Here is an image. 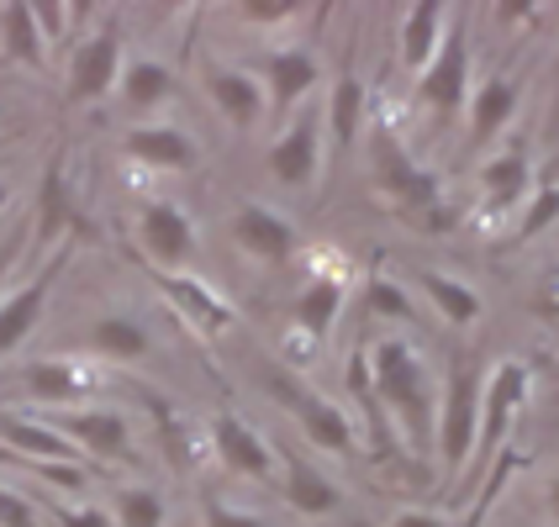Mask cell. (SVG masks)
<instances>
[{"label":"cell","instance_id":"1","mask_svg":"<svg viewBox=\"0 0 559 527\" xmlns=\"http://www.w3.org/2000/svg\"><path fill=\"white\" fill-rule=\"evenodd\" d=\"M370 180L380 190V201L391 206V217L402 221V227H412V232L438 238V232L460 227V206L443 201L438 175L406 154V143L385 122L370 127Z\"/></svg>","mask_w":559,"mask_h":527},{"label":"cell","instance_id":"2","mask_svg":"<svg viewBox=\"0 0 559 527\" xmlns=\"http://www.w3.org/2000/svg\"><path fill=\"white\" fill-rule=\"evenodd\" d=\"M370 370H374V396L385 406L391 428L406 433V443L417 454H428L438 433V385L428 364H423V354L406 338H380L370 348Z\"/></svg>","mask_w":559,"mask_h":527},{"label":"cell","instance_id":"3","mask_svg":"<svg viewBox=\"0 0 559 527\" xmlns=\"http://www.w3.org/2000/svg\"><path fill=\"white\" fill-rule=\"evenodd\" d=\"M480 406H486V364L475 354H460L449 364V380L438 391V433L433 448L449 469H465L475 459V438H480Z\"/></svg>","mask_w":559,"mask_h":527},{"label":"cell","instance_id":"4","mask_svg":"<svg viewBox=\"0 0 559 527\" xmlns=\"http://www.w3.org/2000/svg\"><path fill=\"white\" fill-rule=\"evenodd\" d=\"M259 385H264V396H275V402L301 422V433H307L322 454H354V422H348V411L333 406L322 391H311L307 380L280 370L275 359H259Z\"/></svg>","mask_w":559,"mask_h":527},{"label":"cell","instance_id":"5","mask_svg":"<svg viewBox=\"0 0 559 527\" xmlns=\"http://www.w3.org/2000/svg\"><path fill=\"white\" fill-rule=\"evenodd\" d=\"M528 385L533 370L523 359H501L497 370L486 374V406H480V438H475V465L469 469H486L501 459L507 438L518 428V411L528 406Z\"/></svg>","mask_w":559,"mask_h":527},{"label":"cell","instance_id":"6","mask_svg":"<svg viewBox=\"0 0 559 527\" xmlns=\"http://www.w3.org/2000/svg\"><path fill=\"white\" fill-rule=\"evenodd\" d=\"M417 100L438 111V117H454L460 106L469 100V27H465V11H454V22L438 43L433 63L417 74Z\"/></svg>","mask_w":559,"mask_h":527},{"label":"cell","instance_id":"7","mask_svg":"<svg viewBox=\"0 0 559 527\" xmlns=\"http://www.w3.org/2000/svg\"><path fill=\"white\" fill-rule=\"evenodd\" d=\"M122 27L117 22H100V27L69 53V100H100L111 95V85H122Z\"/></svg>","mask_w":559,"mask_h":527},{"label":"cell","instance_id":"8","mask_svg":"<svg viewBox=\"0 0 559 527\" xmlns=\"http://www.w3.org/2000/svg\"><path fill=\"white\" fill-rule=\"evenodd\" d=\"M59 438H69L80 448V459H127L132 454V433H127L122 411H100V406H69L43 417Z\"/></svg>","mask_w":559,"mask_h":527},{"label":"cell","instance_id":"9","mask_svg":"<svg viewBox=\"0 0 559 527\" xmlns=\"http://www.w3.org/2000/svg\"><path fill=\"white\" fill-rule=\"evenodd\" d=\"M63 264H69V243L48 253V264H43L22 290H11V296L0 301V359H5V354H16V348L32 338V327L43 322V311H48V290H53V279H59Z\"/></svg>","mask_w":559,"mask_h":527},{"label":"cell","instance_id":"10","mask_svg":"<svg viewBox=\"0 0 559 527\" xmlns=\"http://www.w3.org/2000/svg\"><path fill=\"white\" fill-rule=\"evenodd\" d=\"M322 122H328V137H333V169H338L343 158L354 154L359 132L370 127V91H365V80H359V69H354V43L343 48L338 85H333V95H328Z\"/></svg>","mask_w":559,"mask_h":527},{"label":"cell","instance_id":"11","mask_svg":"<svg viewBox=\"0 0 559 527\" xmlns=\"http://www.w3.org/2000/svg\"><path fill=\"white\" fill-rule=\"evenodd\" d=\"M322 106L311 100L307 111L296 117V122L280 132L275 143H270V175H275L280 185H311V175H317V148H322Z\"/></svg>","mask_w":559,"mask_h":527},{"label":"cell","instance_id":"12","mask_svg":"<svg viewBox=\"0 0 559 527\" xmlns=\"http://www.w3.org/2000/svg\"><path fill=\"white\" fill-rule=\"evenodd\" d=\"M138 243L154 259L148 270H164V275H169L175 264H186L190 253H195V227H190V217L175 201H148L143 217H138Z\"/></svg>","mask_w":559,"mask_h":527},{"label":"cell","instance_id":"13","mask_svg":"<svg viewBox=\"0 0 559 527\" xmlns=\"http://www.w3.org/2000/svg\"><path fill=\"white\" fill-rule=\"evenodd\" d=\"M206 95H212V106L222 111V122L238 127V132H249V127L264 122V111H270V95H264V80H253L249 69H233V63H206Z\"/></svg>","mask_w":559,"mask_h":527},{"label":"cell","instance_id":"14","mask_svg":"<svg viewBox=\"0 0 559 527\" xmlns=\"http://www.w3.org/2000/svg\"><path fill=\"white\" fill-rule=\"evenodd\" d=\"M212 448H217V459L233 469V475L259 480V486H270V480H275V454H270V443L253 433L243 417L217 411V417H212Z\"/></svg>","mask_w":559,"mask_h":527},{"label":"cell","instance_id":"15","mask_svg":"<svg viewBox=\"0 0 559 527\" xmlns=\"http://www.w3.org/2000/svg\"><path fill=\"white\" fill-rule=\"evenodd\" d=\"M233 238L259 264H290V253H296V227L280 217V212L259 206V201H243L233 212Z\"/></svg>","mask_w":559,"mask_h":527},{"label":"cell","instance_id":"16","mask_svg":"<svg viewBox=\"0 0 559 527\" xmlns=\"http://www.w3.org/2000/svg\"><path fill=\"white\" fill-rule=\"evenodd\" d=\"M0 443L27 465H80V448L69 438H59L43 417H22V411H5V406H0Z\"/></svg>","mask_w":559,"mask_h":527},{"label":"cell","instance_id":"17","mask_svg":"<svg viewBox=\"0 0 559 527\" xmlns=\"http://www.w3.org/2000/svg\"><path fill=\"white\" fill-rule=\"evenodd\" d=\"M158 290L175 301V311L186 316L195 333H206V338H217L222 327H233V311H227V301H222L212 285H201V279L190 275H164V270H154Z\"/></svg>","mask_w":559,"mask_h":527},{"label":"cell","instance_id":"18","mask_svg":"<svg viewBox=\"0 0 559 527\" xmlns=\"http://www.w3.org/2000/svg\"><path fill=\"white\" fill-rule=\"evenodd\" d=\"M122 154L132 164H143V169H190L201 148H195V137H186L180 127H127L122 137Z\"/></svg>","mask_w":559,"mask_h":527},{"label":"cell","instance_id":"19","mask_svg":"<svg viewBox=\"0 0 559 527\" xmlns=\"http://www.w3.org/2000/svg\"><path fill=\"white\" fill-rule=\"evenodd\" d=\"M317 80H322V69L311 59L307 48H280L264 59V95H270V111H290L296 100H307L317 91Z\"/></svg>","mask_w":559,"mask_h":527},{"label":"cell","instance_id":"20","mask_svg":"<svg viewBox=\"0 0 559 527\" xmlns=\"http://www.w3.org/2000/svg\"><path fill=\"white\" fill-rule=\"evenodd\" d=\"M91 385L95 380L74 359H32L27 370H22V391H27L32 402L59 406V411L80 406V396H91Z\"/></svg>","mask_w":559,"mask_h":527},{"label":"cell","instance_id":"21","mask_svg":"<svg viewBox=\"0 0 559 527\" xmlns=\"http://www.w3.org/2000/svg\"><path fill=\"white\" fill-rule=\"evenodd\" d=\"M512 117H518V80L486 74V85H475L469 95V148H486Z\"/></svg>","mask_w":559,"mask_h":527},{"label":"cell","instance_id":"22","mask_svg":"<svg viewBox=\"0 0 559 527\" xmlns=\"http://www.w3.org/2000/svg\"><path fill=\"white\" fill-rule=\"evenodd\" d=\"M533 190V169L528 158H523V148H507V154H497L486 169H480V212H507V206H518V201H528Z\"/></svg>","mask_w":559,"mask_h":527},{"label":"cell","instance_id":"23","mask_svg":"<svg viewBox=\"0 0 559 527\" xmlns=\"http://www.w3.org/2000/svg\"><path fill=\"white\" fill-rule=\"evenodd\" d=\"M338 501L343 491L322 469L285 448V506H296L301 517H328V512H338Z\"/></svg>","mask_w":559,"mask_h":527},{"label":"cell","instance_id":"24","mask_svg":"<svg viewBox=\"0 0 559 527\" xmlns=\"http://www.w3.org/2000/svg\"><path fill=\"white\" fill-rule=\"evenodd\" d=\"M417 296L428 301V307L449 322V327H475L480 322V296L469 290L465 279H454V275H443V270H417Z\"/></svg>","mask_w":559,"mask_h":527},{"label":"cell","instance_id":"25","mask_svg":"<svg viewBox=\"0 0 559 527\" xmlns=\"http://www.w3.org/2000/svg\"><path fill=\"white\" fill-rule=\"evenodd\" d=\"M0 48H5V59L11 63H27V69H43L48 59V37L37 27V16H32V5H0Z\"/></svg>","mask_w":559,"mask_h":527},{"label":"cell","instance_id":"26","mask_svg":"<svg viewBox=\"0 0 559 527\" xmlns=\"http://www.w3.org/2000/svg\"><path fill=\"white\" fill-rule=\"evenodd\" d=\"M122 106L127 111H158L169 95H175V69L158 59H132L122 69Z\"/></svg>","mask_w":559,"mask_h":527},{"label":"cell","instance_id":"27","mask_svg":"<svg viewBox=\"0 0 559 527\" xmlns=\"http://www.w3.org/2000/svg\"><path fill=\"white\" fill-rule=\"evenodd\" d=\"M343 311V279H311L307 290L290 301V322L307 333V338H328L333 322Z\"/></svg>","mask_w":559,"mask_h":527},{"label":"cell","instance_id":"28","mask_svg":"<svg viewBox=\"0 0 559 527\" xmlns=\"http://www.w3.org/2000/svg\"><path fill=\"white\" fill-rule=\"evenodd\" d=\"M438 43H443V5L438 0H423V5H412L402 22V63L406 69H428L438 53Z\"/></svg>","mask_w":559,"mask_h":527},{"label":"cell","instance_id":"29","mask_svg":"<svg viewBox=\"0 0 559 527\" xmlns=\"http://www.w3.org/2000/svg\"><path fill=\"white\" fill-rule=\"evenodd\" d=\"M91 348L100 359H143L148 354V333L132 316H100L91 327Z\"/></svg>","mask_w":559,"mask_h":527},{"label":"cell","instance_id":"30","mask_svg":"<svg viewBox=\"0 0 559 527\" xmlns=\"http://www.w3.org/2000/svg\"><path fill=\"white\" fill-rule=\"evenodd\" d=\"M111 512H117V527H164V517H169V506L154 486H122L111 496Z\"/></svg>","mask_w":559,"mask_h":527},{"label":"cell","instance_id":"31","mask_svg":"<svg viewBox=\"0 0 559 527\" xmlns=\"http://www.w3.org/2000/svg\"><path fill=\"white\" fill-rule=\"evenodd\" d=\"M555 221H559V185H544V190H538V195L528 201V212H523L518 232H512L507 243H512V249H523L528 238H538V232H544V227H555Z\"/></svg>","mask_w":559,"mask_h":527},{"label":"cell","instance_id":"32","mask_svg":"<svg viewBox=\"0 0 559 527\" xmlns=\"http://www.w3.org/2000/svg\"><path fill=\"white\" fill-rule=\"evenodd\" d=\"M365 307L374 311V316H412V296H406V285H391L385 275H370L365 279Z\"/></svg>","mask_w":559,"mask_h":527},{"label":"cell","instance_id":"33","mask_svg":"<svg viewBox=\"0 0 559 527\" xmlns=\"http://www.w3.org/2000/svg\"><path fill=\"white\" fill-rule=\"evenodd\" d=\"M296 16V0H238V22H253V27H280Z\"/></svg>","mask_w":559,"mask_h":527},{"label":"cell","instance_id":"34","mask_svg":"<svg viewBox=\"0 0 559 527\" xmlns=\"http://www.w3.org/2000/svg\"><path fill=\"white\" fill-rule=\"evenodd\" d=\"M0 527H43L37 501L16 496V491H5V486H0Z\"/></svg>","mask_w":559,"mask_h":527},{"label":"cell","instance_id":"35","mask_svg":"<svg viewBox=\"0 0 559 527\" xmlns=\"http://www.w3.org/2000/svg\"><path fill=\"white\" fill-rule=\"evenodd\" d=\"M27 217H16L11 227H5V238H0V301H5V279H11V270H16V253H22V243H27Z\"/></svg>","mask_w":559,"mask_h":527},{"label":"cell","instance_id":"36","mask_svg":"<svg viewBox=\"0 0 559 527\" xmlns=\"http://www.w3.org/2000/svg\"><path fill=\"white\" fill-rule=\"evenodd\" d=\"M206 527H264L253 512H238V506H227V501L206 496Z\"/></svg>","mask_w":559,"mask_h":527},{"label":"cell","instance_id":"37","mask_svg":"<svg viewBox=\"0 0 559 527\" xmlns=\"http://www.w3.org/2000/svg\"><path fill=\"white\" fill-rule=\"evenodd\" d=\"M53 527H111V517L100 506H63L53 512Z\"/></svg>","mask_w":559,"mask_h":527},{"label":"cell","instance_id":"38","mask_svg":"<svg viewBox=\"0 0 559 527\" xmlns=\"http://www.w3.org/2000/svg\"><path fill=\"white\" fill-rule=\"evenodd\" d=\"M533 307L544 311V316H555L559 322V264L544 275V285H538V296H533Z\"/></svg>","mask_w":559,"mask_h":527},{"label":"cell","instance_id":"39","mask_svg":"<svg viewBox=\"0 0 559 527\" xmlns=\"http://www.w3.org/2000/svg\"><path fill=\"white\" fill-rule=\"evenodd\" d=\"M391 527H454V523H443V517H433V512H402Z\"/></svg>","mask_w":559,"mask_h":527},{"label":"cell","instance_id":"40","mask_svg":"<svg viewBox=\"0 0 559 527\" xmlns=\"http://www.w3.org/2000/svg\"><path fill=\"white\" fill-rule=\"evenodd\" d=\"M549 506H555V517H559V469H555V480H549Z\"/></svg>","mask_w":559,"mask_h":527},{"label":"cell","instance_id":"41","mask_svg":"<svg viewBox=\"0 0 559 527\" xmlns=\"http://www.w3.org/2000/svg\"><path fill=\"white\" fill-rule=\"evenodd\" d=\"M5 206H11V185L0 180V212H5Z\"/></svg>","mask_w":559,"mask_h":527},{"label":"cell","instance_id":"42","mask_svg":"<svg viewBox=\"0 0 559 527\" xmlns=\"http://www.w3.org/2000/svg\"><path fill=\"white\" fill-rule=\"evenodd\" d=\"M544 370L555 374V385H559V359H544Z\"/></svg>","mask_w":559,"mask_h":527},{"label":"cell","instance_id":"43","mask_svg":"<svg viewBox=\"0 0 559 527\" xmlns=\"http://www.w3.org/2000/svg\"><path fill=\"white\" fill-rule=\"evenodd\" d=\"M555 359H559V338H555Z\"/></svg>","mask_w":559,"mask_h":527},{"label":"cell","instance_id":"44","mask_svg":"<svg viewBox=\"0 0 559 527\" xmlns=\"http://www.w3.org/2000/svg\"><path fill=\"white\" fill-rule=\"evenodd\" d=\"M0 143H5V137H0Z\"/></svg>","mask_w":559,"mask_h":527}]
</instances>
